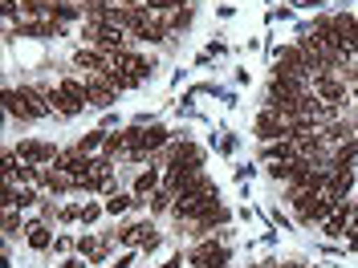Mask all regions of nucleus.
Listing matches in <instances>:
<instances>
[{
    "label": "nucleus",
    "instance_id": "f257e3e1",
    "mask_svg": "<svg viewBox=\"0 0 358 268\" xmlns=\"http://www.w3.org/2000/svg\"><path fill=\"white\" fill-rule=\"evenodd\" d=\"M4 110L21 122H41L53 114V106L45 102V89H33V86H21V89H4Z\"/></svg>",
    "mask_w": 358,
    "mask_h": 268
},
{
    "label": "nucleus",
    "instance_id": "f03ea898",
    "mask_svg": "<svg viewBox=\"0 0 358 268\" xmlns=\"http://www.w3.org/2000/svg\"><path fill=\"white\" fill-rule=\"evenodd\" d=\"M200 167H203V151L196 147V142L171 147V171H167V179H163V187H171V191H176L183 179L200 175Z\"/></svg>",
    "mask_w": 358,
    "mask_h": 268
},
{
    "label": "nucleus",
    "instance_id": "7ed1b4c3",
    "mask_svg": "<svg viewBox=\"0 0 358 268\" xmlns=\"http://www.w3.org/2000/svg\"><path fill=\"white\" fill-rule=\"evenodd\" d=\"M57 155H62V151H57L53 142H45V138H24L21 147H17V158L29 163V167H53Z\"/></svg>",
    "mask_w": 358,
    "mask_h": 268
},
{
    "label": "nucleus",
    "instance_id": "20e7f679",
    "mask_svg": "<svg viewBox=\"0 0 358 268\" xmlns=\"http://www.w3.org/2000/svg\"><path fill=\"white\" fill-rule=\"evenodd\" d=\"M252 131H257V138H261V142H277V138H289V118L265 106V110L257 114V126H252ZM289 142H293V138H289Z\"/></svg>",
    "mask_w": 358,
    "mask_h": 268
},
{
    "label": "nucleus",
    "instance_id": "39448f33",
    "mask_svg": "<svg viewBox=\"0 0 358 268\" xmlns=\"http://www.w3.org/2000/svg\"><path fill=\"white\" fill-rule=\"evenodd\" d=\"M350 187H355V171H350V163H334L330 175H326V195H334V200H350Z\"/></svg>",
    "mask_w": 358,
    "mask_h": 268
},
{
    "label": "nucleus",
    "instance_id": "423d86ee",
    "mask_svg": "<svg viewBox=\"0 0 358 268\" xmlns=\"http://www.w3.org/2000/svg\"><path fill=\"white\" fill-rule=\"evenodd\" d=\"M73 69H86V77L106 73V69H110V53H102V49H94V45H82V49L73 53Z\"/></svg>",
    "mask_w": 358,
    "mask_h": 268
},
{
    "label": "nucleus",
    "instance_id": "0eeeda50",
    "mask_svg": "<svg viewBox=\"0 0 358 268\" xmlns=\"http://www.w3.org/2000/svg\"><path fill=\"white\" fill-rule=\"evenodd\" d=\"M187 265L192 268H228V248H220L216 240H208V244H200L187 256Z\"/></svg>",
    "mask_w": 358,
    "mask_h": 268
},
{
    "label": "nucleus",
    "instance_id": "6e6552de",
    "mask_svg": "<svg viewBox=\"0 0 358 268\" xmlns=\"http://www.w3.org/2000/svg\"><path fill=\"white\" fill-rule=\"evenodd\" d=\"M86 94H90V106H98V110H110L114 102H118V89H114L102 73L86 77Z\"/></svg>",
    "mask_w": 358,
    "mask_h": 268
},
{
    "label": "nucleus",
    "instance_id": "1a4fd4ad",
    "mask_svg": "<svg viewBox=\"0 0 358 268\" xmlns=\"http://www.w3.org/2000/svg\"><path fill=\"white\" fill-rule=\"evenodd\" d=\"M45 102L62 114V118H78V114L86 110V106H82V102H73V98H69L62 86H49V89H45Z\"/></svg>",
    "mask_w": 358,
    "mask_h": 268
},
{
    "label": "nucleus",
    "instance_id": "9d476101",
    "mask_svg": "<svg viewBox=\"0 0 358 268\" xmlns=\"http://www.w3.org/2000/svg\"><path fill=\"white\" fill-rule=\"evenodd\" d=\"M350 216H355V200H346V203H338L334 207V216L322 223V232L330 236V240H338V236H346V228H350Z\"/></svg>",
    "mask_w": 358,
    "mask_h": 268
},
{
    "label": "nucleus",
    "instance_id": "9b49d317",
    "mask_svg": "<svg viewBox=\"0 0 358 268\" xmlns=\"http://www.w3.org/2000/svg\"><path fill=\"white\" fill-rule=\"evenodd\" d=\"M313 94H317L322 102H330V106L346 102V86H342V82H334L330 73H317V77H313Z\"/></svg>",
    "mask_w": 358,
    "mask_h": 268
},
{
    "label": "nucleus",
    "instance_id": "f8f14e48",
    "mask_svg": "<svg viewBox=\"0 0 358 268\" xmlns=\"http://www.w3.org/2000/svg\"><path fill=\"white\" fill-rule=\"evenodd\" d=\"M53 240H57V236L49 232V223H45V220H33L29 228H24V244L33 248V252H49Z\"/></svg>",
    "mask_w": 358,
    "mask_h": 268
},
{
    "label": "nucleus",
    "instance_id": "ddd939ff",
    "mask_svg": "<svg viewBox=\"0 0 358 268\" xmlns=\"http://www.w3.org/2000/svg\"><path fill=\"white\" fill-rule=\"evenodd\" d=\"M155 191H159V171L151 167V171H143V175L134 179L131 195H134V200H143V195H155Z\"/></svg>",
    "mask_w": 358,
    "mask_h": 268
},
{
    "label": "nucleus",
    "instance_id": "4468645a",
    "mask_svg": "<svg viewBox=\"0 0 358 268\" xmlns=\"http://www.w3.org/2000/svg\"><path fill=\"white\" fill-rule=\"evenodd\" d=\"M41 187H49V191H69L73 179H69L66 171H57V167H45L41 171Z\"/></svg>",
    "mask_w": 358,
    "mask_h": 268
},
{
    "label": "nucleus",
    "instance_id": "2eb2a0df",
    "mask_svg": "<svg viewBox=\"0 0 358 268\" xmlns=\"http://www.w3.org/2000/svg\"><path fill=\"white\" fill-rule=\"evenodd\" d=\"M334 21H338V29H342V37H346V49L358 53V17L346 13V17H334Z\"/></svg>",
    "mask_w": 358,
    "mask_h": 268
},
{
    "label": "nucleus",
    "instance_id": "dca6fc26",
    "mask_svg": "<svg viewBox=\"0 0 358 268\" xmlns=\"http://www.w3.org/2000/svg\"><path fill=\"white\" fill-rule=\"evenodd\" d=\"M102 142H106V131H90V134H82V138L73 142V151H82V155H94V151H102Z\"/></svg>",
    "mask_w": 358,
    "mask_h": 268
},
{
    "label": "nucleus",
    "instance_id": "f3484780",
    "mask_svg": "<svg viewBox=\"0 0 358 268\" xmlns=\"http://www.w3.org/2000/svg\"><path fill=\"white\" fill-rule=\"evenodd\" d=\"M57 86L66 89V94L73 98V102H82V106H90V94H86V82H82V77H62Z\"/></svg>",
    "mask_w": 358,
    "mask_h": 268
},
{
    "label": "nucleus",
    "instance_id": "a211bd4d",
    "mask_svg": "<svg viewBox=\"0 0 358 268\" xmlns=\"http://www.w3.org/2000/svg\"><path fill=\"white\" fill-rule=\"evenodd\" d=\"M167 138H171V131H167V126H151V131H143V151L151 155V151H159Z\"/></svg>",
    "mask_w": 358,
    "mask_h": 268
},
{
    "label": "nucleus",
    "instance_id": "6ab92c4d",
    "mask_svg": "<svg viewBox=\"0 0 358 268\" xmlns=\"http://www.w3.org/2000/svg\"><path fill=\"white\" fill-rule=\"evenodd\" d=\"M131 147H127V134L118 131V134H106V142H102V155L106 158H118V155H127Z\"/></svg>",
    "mask_w": 358,
    "mask_h": 268
},
{
    "label": "nucleus",
    "instance_id": "aec40b11",
    "mask_svg": "<svg viewBox=\"0 0 358 268\" xmlns=\"http://www.w3.org/2000/svg\"><path fill=\"white\" fill-rule=\"evenodd\" d=\"M131 203H138V200H134V195H118V191H114L110 200H106V216H122Z\"/></svg>",
    "mask_w": 358,
    "mask_h": 268
},
{
    "label": "nucleus",
    "instance_id": "412c9836",
    "mask_svg": "<svg viewBox=\"0 0 358 268\" xmlns=\"http://www.w3.org/2000/svg\"><path fill=\"white\" fill-rule=\"evenodd\" d=\"M102 211H106V203H82V223H86V228H90V223L98 220Z\"/></svg>",
    "mask_w": 358,
    "mask_h": 268
},
{
    "label": "nucleus",
    "instance_id": "4be33fe9",
    "mask_svg": "<svg viewBox=\"0 0 358 268\" xmlns=\"http://www.w3.org/2000/svg\"><path fill=\"white\" fill-rule=\"evenodd\" d=\"M78 252H82V256H90V260H94V256H98L102 248H98V240H94V236H82V240H78Z\"/></svg>",
    "mask_w": 358,
    "mask_h": 268
},
{
    "label": "nucleus",
    "instance_id": "5701e85b",
    "mask_svg": "<svg viewBox=\"0 0 358 268\" xmlns=\"http://www.w3.org/2000/svg\"><path fill=\"white\" fill-rule=\"evenodd\" d=\"M57 220H66V223H82V207H78V203H69V207H62V211H57Z\"/></svg>",
    "mask_w": 358,
    "mask_h": 268
},
{
    "label": "nucleus",
    "instance_id": "b1692460",
    "mask_svg": "<svg viewBox=\"0 0 358 268\" xmlns=\"http://www.w3.org/2000/svg\"><path fill=\"white\" fill-rule=\"evenodd\" d=\"M17 228H21V220H17V207H8V211H4V232H8V236H17Z\"/></svg>",
    "mask_w": 358,
    "mask_h": 268
},
{
    "label": "nucleus",
    "instance_id": "393cba45",
    "mask_svg": "<svg viewBox=\"0 0 358 268\" xmlns=\"http://www.w3.org/2000/svg\"><path fill=\"white\" fill-rule=\"evenodd\" d=\"M134 265V252H122V256H118V265H110V268H131Z\"/></svg>",
    "mask_w": 358,
    "mask_h": 268
},
{
    "label": "nucleus",
    "instance_id": "a878e982",
    "mask_svg": "<svg viewBox=\"0 0 358 268\" xmlns=\"http://www.w3.org/2000/svg\"><path fill=\"white\" fill-rule=\"evenodd\" d=\"M53 248H57V252H69V248H78V244H73L69 236H62V240H53Z\"/></svg>",
    "mask_w": 358,
    "mask_h": 268
},
{
    "label": "nucleus",
    "instance_id": "bb28decb",
    "mask_svg": "<svg viewBox=\"0 0 358 268\" xmlns=\"http://www.w3.org/2000/svg\"><path fill=\"white\" fill-rule=\"evenodd\" d=\"M163 268H183V256H171V260H163Z\"/></svg>",
    "mask_w": 358,
    "mask_h": 268
},
{
    "label": "nucleus",
    "instance_id": "cd10ccee",
    "mask_svg": "<svg viewBox=\"0 0 358 268\" xmlns=\"http://www.w3.org/2000/svg\"><path fill=\"white\" fill-rule=\"evenodd\" d=\"M273 268H301L297 260H281V265H273Z\"/></svg>",
    "mask_w": 358,
    "mask_h": 268
},
{
    "label": "nucleus",
    "instance_id": "c85d7f7f",
    "mask_svg": "<svg viewBox=\"0 0 358 268\" xmlns=\"http://www.w3.org/2000/svg\"><path fill=\"white\" fill-rule=\"evenodd\" d=\"M306 268H317V265H306Z\"/></svg>",
    "mask_w": 358,
    "mask_h": 268
},
{
    "label": "nucleus",
    "instance_id": "c756f323",
    "mask_svg": "<svg viewBox=\"0 0 358 268\" xmlns=\"http://www.w3.org/2000/svg\"><path fill=\"white\" fill-rule=\"evenodd\" d=\"M252 268H261V265H252Z\"/></svg>",
    "mask_w": 358,
    "mask_h": 268
},
{
    "label": "nucleus",
    "instance_id": "7c9ffc66",
    "mask_svg": "<svg viewBox=\"0 0 358 268\" xmlns=\"http://www.w3.org/2000/svg\"><path fill=\"white\" fill-rule=\"evenodd\" d=\"M355 94H358V86H355Z\"/></svg>",
    "mask_w": 358,
    "mask_h": 268
},
{
    "label": "nucleus",
    "instance_id": "2f4dec72",
    "mask_svg": "<svg viewBox=\"0 0 358 268\" xmlns=\"http://www.w3.org/2000/svg\"><path fill=\"white\" fill-rule=\"evenodd\" d=\"M228 268H232V265H228Z\"/></svg>",
    "mask_w": 358,
    "mask_h": 268
}]
</instances>
